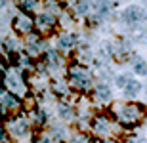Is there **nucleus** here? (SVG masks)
I'll return each mask as SVG.
<instances>
[{"label": "nucleus", "instance_id": "f257e3e1", "mask_svg": "<svg viewBox=\"0 0 147 143\" xmlns=\"http://www.w3.org/2000/svg\"><path fill=\"white\" fill-rule=\"evenodd\" d=\"M113 111H115V115L119 116V120L126 122V124H138V122H142L145 118L143 105H138V103H126V105L115 103Z\"/></svg>", "mask_w": 147, "mask_h": 143}, {"label": "nucleus", "instance_id": "f03ea898", "mask_svg": "<svg viewBox=\"0 0 147 143\" xmlns=\"http://www.w3.org/2000/svg\"><path fill=\"white\" fill-rule=\"evenodd\" d=\"M69 78H71L73 86L76 90H82V92L90 90V86H92V77L82 65H73L69 69Z\"/></svg>", "mask_w": 147, "mask_h": 143}, {"label": "nucleus", "instance_id": "7ed1b4c3", "mask_svg": "<svg viewBox=\"0 0 147 143\" xmlns=\"http://www.w3.org/2000/svg\"><path fill=\"white\" fill-rule=\"evenodd\" d=\"M124 23H128V25H136V23H140L143 19V10L140 8V6H128L124 11H122V17H120Z\"/></svg>", "mask_w": 147, "mask_h": 143}, {"label": "nucleus", "instance_id": "20e7f679", "mask_svg": "<svg viewBox=\"0 0 147 143\" xmlns=\"http://www.w3.org/2000/svg\"><path fill=\"white\" fill-rule=\"evenodd\" d=\"M33 27H34V23H33V19H31L27 13L17 15L16 21H13V29H16L17 33H21V34H29L31 31H33Z\"/></svg>", "mask_w": 147, "mask_h": 143}, {"label": "nucleus", "instance_id": "39448f33", "mask_svg": "<svg viewBox=\"0 0 147 143\" xmlns=\"http://www.w3.org/2000/svg\"><path fill=\"white\" fill-rule=\"evenodd\" d=\"M55 23H57V19H55L52 13H48V11L40 13V15L34 19V25H36V29H40V31H52V29L55 27Z\"/></svg>", "mask_w": 147, "mask_h": 143}, {"label": "nucleus", "instance_id": "423d86ee", "mask_svg": "<svg viewBox=\"0 0 147 143\" xmlns=\"http://www.w3.org/2000/svg\"><path fill=\"white\" fill-rule=\"evenodd\" d=\"M4 84H6V86H8V88H10L16 95H17V92H21V90L25 88V80H23L19 75H16V73H13V75H6Z\"/></svg>", "mask_w": 147, "mask_h": 143}, {"label": "nucleus", "instance_id": "0eeeda50", "mask_svg": "<svg viewBox=\"0 0 147 143\" xmlns=\"http://www.w3.org/2000/svg\"><path fill=\"white\" fill-rule=\"evenodd\" d=\"M94 132L99 134V136H107L111 132V122L105 118V116H98V118H94Z\"/></svg>", "mask_w": 147, "mask_h": 143}, {"label": "nucleus", "instance_id": "6e6552de", "mask_svg": "<svg viewBox=\"0 0 147 143\" xmlns=\"http://www.w3.org/2000/svg\"><path fill=\"white\" fill-rule=\"evenodd\" d=\"M27 130H29V122L25 118H16L10 126V132L13 136H23V134H27Z\"/></svg>", "mask_w": 147, "mask_h": 143}, {"label": "nucleus", "instance_id": "1a4fd4ad", "mask_svg": "<svg viewBox=\"0 0 147 143\" xmlns=\"http://www.w3.org/2000/svg\"><path fill=\"white\" fill-rule=\"evenodd\" d=\"M2 105L8 111H19L21 109V99L17 97L16 94H6V97L2 99Z\"/></svg>", "mask_w": 147, "mask_h": 143}, {"label": "nucleus", "instance_id": "9d476101", "mask_svg": "<svg viewBox=\"0 0 147 143\" xmlns=\"http://www.w3.org/2000/svg\"><path fill=\"white\" fill-rule=\"evenodd\" d=\"M46 59H48V63L52 67H61L63 65V59H61L59 55V50H46V55H44Z\"/></svg>", "mask_w": 147, "mask_h": 143}, {"label": "nucleus", "instance_id": "9b49d317", "mask_svg": "<svg viewBox=\"0 0 147 143\" xmlns=\"http://www.w3.org/2000/svg\"><path fill=\"white\" fill-rule=\"evenodd\" d=\"M76 36L75 34H67V33H61L59 38H57V46H59V50H69L73 44H75Z\"/></svg>", "mask_w": 147, "mask_h": 143}, {"label": "nucleus", "instance_id": "f8f14e48", "mask_svg": "<svg viewBox=\"0 0 147 143\" xmlns=\"http://www.w3.org/2000/svg\"><path fill=\"white\" fill-rule=\"evenodd\" d=\"M94 94H96V99H98V101H109L111 99V90H109V86H105V84H99Z\"/></svg>", "mask_w": 147, "mask_h": 143}, {"label": "nucleus", "instance_id": "ddd939ff", "mask_svg": "<svg viewBox=\"0 0 147 143\" xmlns=\"http://www.w3.org/2000/svg\"><path fill=\"white\" fill-rule=\"evenodd\" d=\"M124 90H126L128 95H138L142 92V84L138 82V80H134V78H130V82H128V86H126Z\"/></svg>", "mask_w": 147, "mask_h": 143}, {"label": "nucleus", "instance_id": "4468645a", "mask_svg": "<svg viewBox=\"0 0 147 143\" xmlns=\"http://www.w3.org/2000/svg\"><path fill=\"white\" fill-rule=\"evenodd\" d=\"M88 11H90V2H86V0L75 2V13L76 15H84V13H88Z\"/></svg>", "mask_w": 147, "mask_h": 143}, {"label": "nucleus", "instance_id": "2eb2a0df", "mask_svg": "<svg viewBox=\"0 0 147 143\" xmlns=\"http://www.w3.org/2000/svg\"><path fill=\"white\" fill-rule=\"evenodd\" d=\"M134 73L136 75H147V63L142 57H136L134 59Z\"/></svg>", "mask_w": 147, "mask_h": 143}, {"label": "nucleus", "instance_id": "dca6fc26", "mask_svg": "<svg viewBox=\"0 0 147 143\" xmlns=\"http://www.w3.org/2000/svg\"><path fill=\"white\" fill-rule=\"evenodd\" d=\"M57 115H59L61 118L69 120V118H73V111H71V107H69V105L59 103V105H57Z\"/></svg>", "mask_w": 147, "mask_h": 143}, {"label": "nucleus", "instance_id": "f3484780", "mask_svg": "<svg viewBox=\"0 0 147 143\" xmlns=\"http://www.w3.org/2000/svg\"><path fill=\"white\" fill-rule=\"evenodd\" d=\"M34 6H36V2H34V0H21V2H19V8H21L25 13L33 11V10H34Z\"/></svg>", "mask_w": 147, "mask_h": 143}, {"label": "nucleus", "instance_id": "a211bd4d", "mask_svg": "<svg viewBox=\"0 0 147 143\" xmlns=\"http://www.w3.org/2000/svg\"><path fill=\"white\" fill-rule=\"evenodd\" d=\"M115 82H117V86H119V88H126V86H128V82H130V78L124 77V75H119V77L115 78Z\"/></svg>", "mask_w": 147, "mask_h": 143}, {"label": "nucleus", "instance_id": "6ab92c4d", "mask_svg": "<svg viewBox=\"0 0 147 143\" xmlns=\"http://www.w3.org/2000/svg\"><path fill=\"white\" fill-rule=\"evenodd\" d=\"M0 143H8V134H6V128L0 124Z\"/></svg>", "mask_w": 147, "mask_h": 143}, {"label": "nucleus", "instance_id": "aec40b11", "mask_svg": "<svg viewBox=\"0 0 147 143\" xmlns=\"http://www.w3.org/2000/svg\"><path fill=\"white\" fill-rule=\"evenodd\" d=\"M69 143H90V141H88V138H86V136H78V138L71 139Z\"/></svg>", "mask_w": 147, "mask_h": 143}, {"label": "nucleus", "instance_id": "412c9836", "mask_svg": "<svg viewBox=\"0 0 147 143\" xmlns=\"http://www.w3.org/2000/svg\"><path fill=\"white\" fill-rule=\"evenodd\" d=\"M6 73V65H4V61L0 59V75H4Z\"/></svg>", "mask_w": 147, "mask_h": 143}, {"label": "nucleus", "instance_id": "4be33fe9", "mask_svg": "<svg viewBox=\"0 0 147 143\" xmlns=\"http://www.w3.org/2000/svg\"><path fill=\"white\" fill-rule=\"evenodd\" d=\"M4 6H6V0H0V10H2Z\"/></svg>", "mask_w": 147, "mask_h": 143}, {"label": "nucleus", "instance_id": "5701e85b", "mask_svg": "<svg viewBox=\"0 0 147 143\" xmlns=\"http://www.w3.org/2000/svg\"><path fill=\"white\" fill-rule=\"evenodd\" d=\"M101 143H113V141H111V139H103V141H101Z\"/></svg>", "mask_w": 147, "mask_h": 143}, {"label": "nucleus", "instance_id": "b1692460", "mask_svg": "<svg viewBox=\"0 0 147 143\" xmlns=\"http://www.w3.org/2000/svg\"><path fill=\"white\" fill-rule=\"evenodd\" d=\"M65 2H75V0H65Z\"/></svg>", "mask_w": 147, "mask_h": 143}, {"label": "nucleus", "instance_id": "393cba45", "mask_svg": "<svg viewBox=\"0 0 147 143\" xmlns=\"http://www.w3.org/2000/svg\"><path fill=\"white\" fill-rule=\"evenodd\" d=\"M145 2H147V0H145Z\"/></svg>", "mask_w": 147, "mask_h": 143}]
</instances>
